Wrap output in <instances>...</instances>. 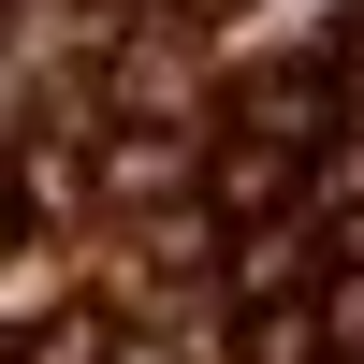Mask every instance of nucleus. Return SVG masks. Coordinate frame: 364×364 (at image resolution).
Here are the masks:
<instances>
[{"mask_svg":"<svg viewBox=\"0 0 364 364\" xmlns=\"http://www.w3.org/2000/svg\"><path fill=\"white\" fill-rule=\"evenodd\" d=\"M321 350H336V364H364V277H336V291H321Z\"/></svg>","mask_w":364,"mask_h":364,"instance_id":"obj_1","label":"nucleus"},{"mask_svg":"<svg viewBox=\"0 0 364 364\" xmlns=\"http://www.w3.org/2000/svg\"><path fill=\"white\" fill-rule=\"evenodd\" d=\"M190 15H219V0H190Z\"/></svg>","mask_w":364,"mask_h":364,"instance_id":"obj_2","label":"nucleus"}]
</instances>
